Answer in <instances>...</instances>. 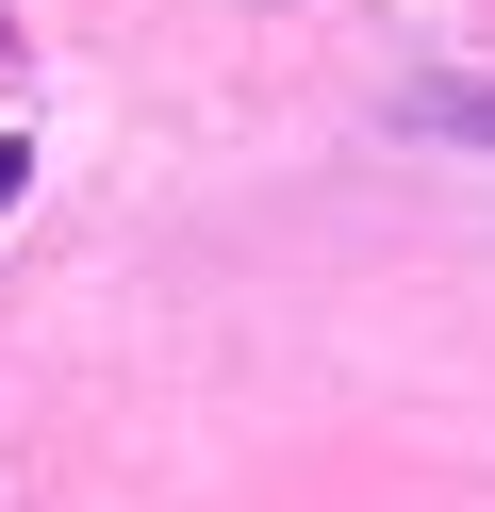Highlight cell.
I'll return each mask as SVG.
<instances>
[{
  "label": "cell",
  "instance_id": "obj_1",
  "mask_svg": "<svg viewBox=\"0 0 495 512\" xmlns=\"http://www.w3.org/2000/svg\"><path fill=\"white\" fill-rule=\"evenodd\" d=\"M396 133H429V149H495V83H413V100H396Z\"/></svg>",
  "mask_w": 495,
  "mask_h": 512
},
{
  "label": "cell",
  "instance_id": "obj_2",
  "mask_svg": "<svg viewBox=\"0 0 495 512\" xmlns=\"http://www.w3.org/2000/svg\"><path fill=\"white\" fill-rule=\"evenodd\" d=\"M17 182H33V149H17V133H0V199H17Z\"/></svg>",
  "mask_w": 495,
  "mask_h": 512
}]
</instances>
